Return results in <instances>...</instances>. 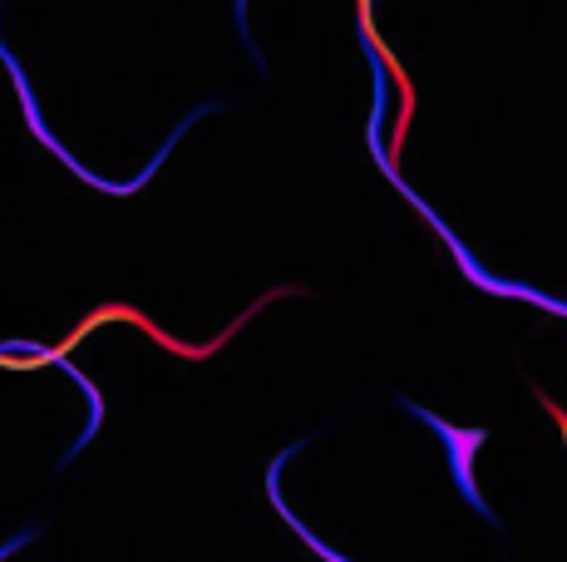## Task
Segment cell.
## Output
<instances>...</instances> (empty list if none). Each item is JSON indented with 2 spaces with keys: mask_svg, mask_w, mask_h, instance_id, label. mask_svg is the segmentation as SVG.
<instances>
[{
  "mask_svg": "<svg viewBox=\"0 0 567 562\" xmlns=\"http://www.w3.org/2000/svg\"><path fill=\"white\" fill-rule=\"evenodd\" d=\"M538 399H543V405H548V409H553V419H558V429H563V439H567V409H558V405H553V399H548V395H538Z\"/></svg>",
  "mask_w": 567,
  "mask_h": 562,
  "instance_id": "7a4b0ae2",
  "label": "cell"
},
{
  "mask_svg": "<svg viewBox=\"0 0 567 562\" xmlns=\"http://www.w3.org/2000/svg\"><path fill=\"white\" fill-rule=\"evenodd\" d=\"M400 405L410 409L414 419H420V425H430L434 435L444 439V445H450V469H454V479H460V489H464V499L478 508V513L488 518V523H498V513L494 508H488L484 499H478V483H474V454H478V445H484V429H454L450 419H440V415H430V409H420L414 405V399H400Z\"/></svg>",
  "mask_w": 567,
  "mask_h": 562,
  "instance_id": "6da1fadb",
  "label": "cell"
},
{
  "mask_svg": "<svg viewBox=\"0 0 567 562\" xmlns=\"http://www.w3.org/2000/svg\"><path fill=\"white\" fill-rule=\"evenodd\" d=\"M30 538H35V533H20V538H10V543H6V548H0V558H10V553H16V548H20V543H30Z\"/></svg>",
  "mask_w": 567,
  "mask_h": 562,
  "instance_id": "3957f363",
  "label": "cell"
}]
</instances>
